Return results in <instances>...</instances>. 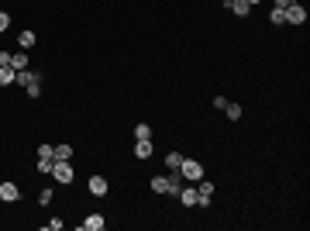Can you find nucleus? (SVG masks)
Wrapping results in <instances>:
<instances>
[{"label": "nucleus", "instance_id": "1", "mask_svg": "<svg viewBox=\"0 0 310 231\" xmlns=\"http://www.w3.org/2000/svg\"><path fill=\"white\" fill-rule=\"evenodd\" d=\"M17 83L28 90V97H42V72H34V69H21V72H17Z\"/></svg>", "mask_w": 310, "mask_h": 231}, {"label": "nucleus", "instance_id": "2", "mask_svg": "<svg viewBox=\"0 0 310 231\" xmlns=\"http://www.w3.org/2000/svg\"><path fill=\"white\" fill-rule=\"evenodd\" d=\"M179 176H183L186 183H200V179H204V166H200L197 159H183V162H179Z\"/></svg>", "mask_w": 310, "mask_h": 231}, {"label": "nucleus", "instance_id": "3", "mask_svg": "<svg viewBox=\"0 0 310 231\" xmlns=\"http://www.w3.org/2000/svg\"><path fill=\"white\" fill-rule=\"evenodd\" d=\"M52 176H55V183H72V179H76L72 166H69V162H62V159H55V166H52Z\"/></svg>", "mask_w": 310, "mask_h": 231}, {"label": "nucleus", "instance_id": "4", "mask_svg": "<svg viewBox=\"0 0 310 231\" xmlns=\"http://www.w3.org/2000/svg\"><path fill=\"white\" fill-rule=\"evenodd\" d=\"M283 14H286V24H303V21H307V11L296 4V0H293V4H290Z\"/></svg>", "mask_w": 310, "mask_h": 231}, {"label": "nucleus", "instance_id": "5", "mask_svg": "<svg viewBox=\"0 0 310 231\" xmlns=\"http://www.w3.org/2000/svg\"><path fill=\"white\" fill-rule=\"evenodd\" d=\"M107 217L103 214H86V221H80V231H103Z\"/></svg>", "mask_w": 310, "mask_h": 231}, {"label": "nucleus", "instance_id": "6", "mask_svg": "<svg viewBox=\"0 0 310 231\" xmlns=\"http://www.w3.org/2000/svg\"><path fill=\"white\" fill-rule=\"evenodd\" d=\"M197 194H200L197 207H207V204H210V197H214V183H210V179H200V183H197Z\"/></svg>", "mask_w": 310, "mask_h": 231}, {"label": "nucleus", "instance_id": "7", "mask_svg": "<svg viewBox=\"0 0 310 231\" xmlns=\"http://www.w3.org/2000/svg\"><path fill=\"white\" fill-rule=\"evenodd\" d=\"M179 200H183V207H197V200H200V194H197V186H183L179 190Z\"/></svg>", "mask_w": 310, "mask_h": 231}, {"label": "nucleus", "instance_id": "8", "mask_svg": "<svg viewBox=\"0 0 310 231\" xmlns=\"http://www.w3.org/2000/svg\"><path fill=\"white\" fill-rule=\"evenodd\" d=\"M152 152H155L152 138H138V142H135V156H138V159H152Z\"/></svg>", "mask_w": 310, "mask_h": 231}, {"label": "nucleus", "instance_id": "9", "mask_svg": "<svg viewBox=\"0 0 310 231\" xmlns=\"http://www.w3.org/2000/svg\"><path fill=\"white\" fill-rule=\"evenodd\" d=\"M107 190H110V183L103 176H90V194L93 197H107Z\"/></svg>", "mask_w": 310, "mask_h": 231}, {"label": "nucleus", "instance_id": "10", "mask_svg": "<svg viewBox=\"0 0 310 231\" xmlns=\"http://www.w3.org/2000/svg\"><path fill=\"white\" fill-rule=\"evenodd\" d=\"M17 197H21V190L14 183H0V200H4V204H14Z\"/></svg>", "mask_w": 310, "mask_h": 231}, {"label": "nucleus", "instance_id": "11", "mask_svg": "<svg viewBox=\"0 0 310 231\" xmlns=\"http://www.w3.org/2000/svg\"><path fill=\"white\" fill-rule=\"evenodd\" d=\"M227 11H235L238 18H248L252 14V4H248V0H227Z\"/></svg>", "mask_w": 310, "mask_h": 231}, {"label": "nucleus", "instance_id": "12", "mask_svg": "<svg viewBox=\"0 0 310 231\" xmlns=\"http://www.w3.org/2000/svg\"><path fill=\"white\" fill-rule=\"evenodd\" d=\"M7 83H17V69L14 66H0V87H7Z\"/></svg>", "mask_w": 310, "mask_h": 231}, {"label": "nucleus", "instance_id": "13", "mask_svg": "<svg viewBox=\"0 0 310 231\" xmlns=\"http://www.w3.org/2000/svg\"><path fill=\"white\" fill-rule=\"evenodd\" d=\"M34 42H38V35H34V31H21V35H17V45H21L24 52L34 49Z\"/></svg>", "mask_w": 310, "mask_h": 231}, {"label": "nucleus", "instance_id": "14", "mask_svg": "<svg viewBox=\"0 0 310 231\" xmlns=\"http://www.w3.org/2000/svg\"><path fill=\"white\" fill-rule=\"evenodd\" d=\"M224 114H227V118H231V121H238V118H241V114H245V107H241V104H231V100H227V107H224Z\"/></svg>", "mask_w": 310, "mask_h": 231}, {"label": "nucleus", "instance_id": "15", "mask_svg": "<svg viewBox=\"0 0 310 231\" xmlns=\"http://www.w3.org/2000/svg\"><path fill=\"white\" fill-rule=\"evenodd\" d=\"M55 159L69 162V159H72V145H66V142H62V145H55Z\"/></svg>", "mask_w": 310, "mask_h": 231}, {"label": "nucleus", "instance_id": "16", "mask_svg": "<svg viewBox=\"0 0 310 231\" xmlns=\"http://www.w3.org/2000/svg\"><path fill=\"white\" fill-rule=\"evenodd\" d=\"M179 162H183L179 152H169V156H166V169H169V173H172V169H179Z\"/></svg>", "mask_w": 310, "mask_h": 231}, {"label": "nucleus", "instance_id": "17", "mask_svg": "<svg viewBox=\"0 0 310 231\" xmlns=\"http://www.w3.org/2000/svg\"><path fill=\"white\" fill-rule=\"evenodd\" d=\"M38 159H55V145H38Z\"/></svg>", "mask_w": 310, "mask_h": 231}, {"label": "nucleus", "instance_id": "18", "mask_svg": "<svg viewBox=\"0 0 310 231\" xmlns=\"http://www.w3.org/2000/svg\"><path fill=\"white\" fill-rule=\"evenodd\" d=\"M11 66L21 72V69H28V55H11Z\"/></svg>", "mask_w": 310, "mask_h": 231}, {"label": "nucleus", "instance_id": "19", "mask_svg": "<svg viewBox=\"0 0 310 231\" xmlns=\"http://www.w3.org/2000/svg\"><path fill=\"white\" fill-rule=\"evenodd\" d=\"M52 166H55V159H38V173H49L52 176Z\"/></svg>", "mask_w": 310, "mask_h": 231}, {"label": "nucleus", "instance_id": "20", "mask_svg": "<svg viewBox=\"0 0 310 231\" xmlns=\"http://www.w3.org/2000/svg\"><path fill=\"white\" fill-rule=\"evenodd\" d=\"M269 21H273V24H276V28H279V24H286V14H283V11H276V7H273V14H269Z\"/></svg>", "mask_w": 310, "mask_h": 231}, {"label": "nucleus", "instance_id": "21", "mask_svg": "<svg viewBox=\"0 0 310 231\" xmlns=\"http://www.w3.org/2000/svg\"><path fill=\"white\" fill-rule=\"evenodd\" d=\"M152 190H155V194H166V176H155L152 179Z\"/></svg>", "mask_w": 310, "mask_h": 231}, {"label": "nucleus", "instance_id": "22", "mask_svg": "<svg viewBox=\"0 0 310 231\" xmlns=\"http://www.w3.org/2000/svg\"><path fill=\"white\" fill-rule=\"evenodd\" d=\"M135 138H152V128L148 124H135Z\"/></svg>", "mask_w": 310, "mask_h": 231}, {"label": "nucleus", "instance_id": "23", "mask_svg": "<svg viewBox=\"0 0 310 231\" xmlns=\"http://www.w3.org/2000/svg\"><path fill=\"white\" fill-rule=\"evenodd\" d=\"M7 28H11V14H7V11H0V35H4Z\"/></svg>", "mask_w": 310, "mask_h": 231}, {"label": "nucleus", "instance_id": "24", "mask_svg": "<svg viewBox=\"0 0 310 231\" xmlns=\"http://www.w3.org/2000/svg\"><path fill=\"white\" fill-rule=\"evenodd\" d=\"M290 4H293V0H276V11H286Z\"/></svg>", "mask_w": 310, "mask_h": 231}, {"label": "nucleus", "instance_id": "25", "mask_svg": "<svg viewBox=\"0 0 310 231\" xmlns=\"http://www.w3.org/2000/svg\"><path fill=\"white\" fill-rule=\"evenodd\" d=\"M248 4H252V7H255V4H258V0H248Z\"/></svg>", "mask_w": 310, "mask_h": 231}]
</instances>
